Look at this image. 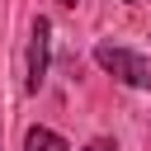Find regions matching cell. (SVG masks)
Listing matches in <instances>:
<instances>
[{"label": "cell", "mask_w": 151, "mask_h": 151, "mask_svg": "<svg viewBox=\"0 0 151 151\" xmlns=\"http://www.w3.org/2000/svg\"><path fill=\"white\" fill-rule=\"evenodd\" d=\"M94 61H99V71H109V76L123 80V85L151 90V61H146V57H137V52H127V47H113V42H99V47H94Z\"/></svg>", "instance_id": "1"}, {"label": "cell", "mask_w": 151, "mask_h": 151, "mask_svg": "<svg viewBox=\"0 0 151 151\" xmlns=\"http://www.w3.org/2000/svg\"><path fill=\"white\" fill-rule=\"evenodd\" d=\"M47 42H52V24L38 14L33 19V33H28V80H24L28 94H38L42 80H47Z\"/></svg>", "instance_id": "2"}, {"label": "cell", "mask_w": 151, "mask_h": 151, "mask_svg": "<svg viewBox=\"0 0 151 151\" xmlns=\"http://www.w3.org/2000/svg\"><path fill=\"white\" fill-rule=\"evenodd\" d=\"M24 151H71V146H66V137H61V132H52V127H28Z\"/></svg>", "instance_id": "3"}, {"label": "cell", "mask_w": 151, "mask_h": 151, "mask_svg": "<svg viewBox=\"0 0 151 151\" xmlns=\"http://www.w3.org/2000/svg\"><path fill=\"white\" fill-rule=\"evenodd\" d=\"M85 151H118V142H113V137H94Z\"/></svg>", "instance_id": "4"}, {"label": "cell", "mask_w": 151, "mask_h": 151, "mask_svg": "<svg viewBox=\"0 0 151 151\" xmlns=\"http://www.w3.org/2000/svg\"><path fill=\"white\" fill-rule=\"evenodd\" d=\"M61 5H66V9H76V0H61Z\"/></svg>", "instance_id": "5"}, {"label": "cell", "mask_w": 151, "mask_h": 151, "mask_svg": "<svg viewBox=\"0 0 151 151\" xmlns=\"http://www.w3.org/2000/svg\"><path fill=\"white\" fill-rule=\"evenodd\" d=\"M127 5H132V0H127Z\"/></svg>", "instance_id": "6"}]
</instances>
